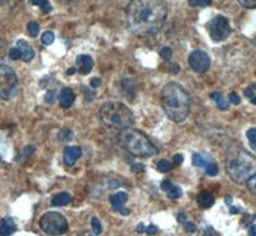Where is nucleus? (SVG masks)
Returning a JSON list of instances; mask_svg holds the SVG:
<instances>
[{
    "label": "nucleus",
    "instance_id": "31",
    "mask_svg": "<svg viewBox=\"0 0 256 236\" xmlns=\"http://www.w3.org/2000/svg\"><path fill=\"white\" fill-rule=\"evenodd\" d=\"M160 57H162L163 59H166V61L170 59V57H172V49L168 47L163 48V49L160 50Z\"/></svg>",
    "mask_w": 256,
    "mask_h": 236
},
{
    "label": "nucleus",
    "instance_id": "12",
    "mask_svg": "<svg viewBox=\"0 0 256 236\" xmlns=\"http://www.w3.org/2000/svg\"><path fill=\"white\" fill-rule=\"evenodd\" d=\"M16 48H17V50L20 52V61L31 62L32 59H34V57H35V52H34L31 45H30L26 40H22V39L18 40L17 44H16Z\"/></svg>",
    "mask_w": 256,
    "mask_h": 236
},
{
    "label": "nucleus",
    "instance_id": "44",
    "mask_svg": "<svg viewBox=\"0 0 256 236\" xmlns=\"http://www.w3.org/2000/svg\"><path fill=\"white\" fill-rule=\"evenodd\" d=\"M250 146L256 152V141H252V143H250Z\"/></svg>",
    "mask_w": 256,
    "mask_h": 236
},
{
    "label": "nucleus",
    "instance_id": "40",
    "mask_svg": "<svg viewBox=\"0 0 256 236\" xmlns=\"http://www.w3.org/2000/svg\"><path fill=\"white\" fill-rule=\"evenodd\" d=\"M100 84H102V81H100L99 77H96V79H92V81H91V86H92L94 89L99 88Z\"/></svg>",
    "mask_w": 256,
    "mask_h": 236
},
{
    "label": "nucleus",
    "instance_id": "11",
    "mask_svg": "<svg viewBox=\"0 0 256 236\" xmlns=\"http://www.w3.org/2000/svg\"><path fill=\"white\" fill-rule=\"evenodd\" d=\"M82 149L80 146H67L63 152V162L67 167L73 166L81 158Z\"/></svg>",
    "mask_w": 256,
    "mask_h": 236
},
{
    "label": "nucleus",
    "instance_id": "46",
    "mask_svg": "<svg viewBox=\"0 0 256 236\" xmlns=\"http://www.w3.org/2000/svg\"><path fill=\"white\" fill-rule=\"evenodd\" d=\"M4 2H6V0H0V4H3Z\"/></svg>",
    "mask_w": 256,
    "mask_h": 236
},
{
    "label": "nucleus",
    "instance_id": "39",
    "mask_svg": "<svg viewBox=\"0 0 256 236\" xmlns=\"http://www.w3.org/2000/svg\"><path fill=\"white\" fill-rule=\"evenodd\" d=\"M144 168H145V166L141 163H134V166H132V169H134V172H142Z\"/></svg>",
    "mask_w": 256,
    "mask_h": 236
},
{
    "label": "nucleus",
    "instance_id": "1",
    "mask_svg": "<svg viewBox=\"0 0 256 236\" xmlns=\"http://www.w3.org/2000/svg\"><path fill=\"white\" fill-rule=\"evenodd\" d=\"M168 8L163 0H132L127 7V24L138 36H152L166 24Z\"/></svg>",
    "mask_w": 256,
    "mask_h": 236
},
{
    "label": "nucleus",
    "instance_id": "23",
    "mask_svg": "<svg viewBox=\"0 0 256 236\" xmlns=\"http://www.w3.org/2000/svg\"><path fill=\"white\" fill-rule=\"evenodd\" d=\"M31 3L34 6H38V8H41V11L44 13L52 12V6H50L49 0H31Z\"/></svg>",
    "mask_w": 256,
    "mask_h": 236
},
{
    "label": "nucleus",
    "instance_id": "41",
    "mask_svg": "<svg viewBox=\"0 0 256 236\" xmlns=\"http://www.w3.org/2000/svg\"><path fill=\"white\" fill-rule=\"evenodd\" d=\"M58 2L60 4H64V6H68V4L76 3V2H78V0H58Z\"/></svg>",
    "mask_w": 256,
    "mask_h": 236
},
{
    "label": "nucleus",
    "instance_id": "8",
    "mask_svg": "<svg viewBox=\"0 0 256 236\" xmlns=\"http://www.w3.org/2000/svg\"><path fill=\"white\" fill-rule=\"evenodd\" d=\"M208 29H209V35L216 43H220L224 41L228 36L230 35L232 29L230 26V22L224 16H216L208 25Z\"/></svg>",
    "mask_w": 256,
    "mask_h": 236
},
{
    "label": "nucleus",
    "instance_id": "30",
    "mask_svg": "<svg viewBox=\"0 0 256 236\" xmlns=\"http://www.w3.org/2000/svg\"><path fill=\"white\" fill-rule=\"evenodd\" d=\"M240 6L248 9H256V0H238Z\"/></svg>",
    "mask_w": 256,
    "mask_h": 236
},
{
    "label": "nucleus",
    "instance_id": "14",
    "mask_svg": "<svg viewBox=\"0 0 256 236\" xmlns=\"http://www.w3.org/2000/svg\"><path fill=\"white\" fill-rule=\"evenodd\" d=\"M74 98L76 96H74L72 89L64 88L59 94V104H60L62 108H70V105L74 103Z\"/></svg>",
    "mask_w": 256,
    "mask_h": 236
},
{
    "label": "nucleus",
    "instance_id": "32",
    "mask_svg": "<svg viewBox=\"0 0 256 236\" xmlns=\"http://www.w3.org/2000/svg\"><path fill=\"white\" fill-rule=\"evenodd\" d=\"M246 184H248V189H250V191L256 195V175H254L252 177H251L250 180H248V182H246Z\"/></svg>",
    "mask_w": 256,
    "mask_h": 236
},
{
    "label": "nucleus",
    "instance_id": "43",
    "mask_svg": "<svg viewBox=\"0 0 256 236\" xmlns=\"http://www.w3.org/2000/svg\"><path fill=\"white\" fill-rule=\"evenodd\" d=\"M204 236H219V235L218 233L214 232V230H212V228H209V230L204 233Z\"/></svg>",
    "mask_w": 256,
    "mask_h": 236
},
{
    "label": "nucleus",
    "instance_id": "13",
    "mask_svg": "<svg viewBox=\"0 0 256 236\" xmlns=\"http://www.w3.org/2000/svg\"><path fill=\"white\" fill-rule=\"evenodd\" d=\"M76 64L78 67V71L81 75H88V73L92 71L94 67V59L91 58L90 56H84V54H81V56L77 57Z\"/></svg>",
    "mask_w": 256,
    "mask_h": 236
},
{
    "label": "nucleus",
    "instance_id": "25",
    "mask_svg": "<svg viewBox=\"0 0 256 236\" xmlns=\"http://www.w3.org/2000/svg\"><path fill=\"white\" fill-rule=\"evenodd\" d=\"M91 226H92V231L95 235H100V233L102 232V226L98 217H92V218H91Z\"/></svg>",
    "mask_w": 256,
    "mask_h": 236
},
{
    "label": "nucleus",
    "instance_id": "28",
    "mask_svg": "<svg viewBox=\"0 0 256 236\" xmlns=\"http://www.w3.org/2000/svg\"><path fill=\"white\" fill-rule=\"evenodd\" d=\"M188 3L191 7H201V8H205V7H209L212 4V0H190Z\"/></svg>",
    "mask_w": 256,
    "mask_h": 236
},
{
    "label": "nucleus",
    "instance_id": "36",
    "mask_svg": "<svg viewBox=\"0 0 256 236\" xmlns=\"http://www.w3.org/2000/svg\"><path fill=\"white\" fill-rule=\"evenodd\" d=\"M56 100V93L54 91H50V93L46 94V98H45V102L49 103V104H52Z\"/></svg>",
    "mask_w": 256,
    "mask_h": 236
},
{
    "label": "nucleus",
    "instance_id": "10",
    "mask_svg": "<svg viewBox=\"0 0 256 236\" xmlns=\"http://www.w3.org/2000/svg\"><path fill=\"white\" fill-rule=\"evenodd\" d=\"M127 200H128V194L124 191L116 192V194L109 196V201H110L113 209L116 210V212H120V214H123V216H128V214H130V209L123 207Z\"/></svg>",
    "mask_w": 256,
    "mask_h": 236
},
{
    "label": "nucleus",
    "instance_id": "21",
    "mask_svg": "<svg viewBox=\"0 0 256 236\" xmlns=\"http://www.w3.org/2000/svg\"><path fill=\"white\" fill-rule=\"evenodd\" d=\"M178 221H180V223L184 224V230H186L187 232H195L196 231V224L187 218L186 213H180V216H178Z\"/></svg>",
    "mask_w": 256,
    "mask_h": 236
},
{
    "label": "nucleus",
    "instance_id": "17",
    "mask_svg": "<svg viewBox=\"0 0 256 236\" xmlns=\"http://www.w3.org/2000/svg\"><path fill=\"white\" fill-rule=\"evenodd\" d=\"M70 201H72V196L68 192H59L52 196V207H63V205L70 204Z\"/></svg>",
    "mask_w": 256,
    "mask_h": 236
},
{
    "label": "nucleus",
    "instance_id": "45",
    "mask_svg": "<svg viewBox=\"0 0 256 236\" xmlns=\"http://www.w3.org/2000/svg\"><path fill=\"white\" fill-rule=\"evenodd\" d=\"M74 72H76V70H74V68H70V71H68V75H73V73H74Z\"/></svg>",
    "mask_w": 256,
    "mask_h": 236
},
{
    "label": "nucleus",
    "instance_id": "20",
    "mask_svg": "<svg viewBox=\"0 0 256 236\" xmlns=\"http://www.w3.org/2000/svg\"><path fill=\"white\" fill-rule=\"evenodd\" d=\"M210 98H212V99L216 103V105H218L219 109H222V111H226V109H228V103L222 93H219V91H214V93L210 94Z\"/></svg>",
    "mask_w": 256,
    "mask_h": 236
},
{
    "label": "nucleus",
    "instance_id": "38",
    "mask_svg": "<svg viewBox=\"0 0 256 236\" xmlns=\"http://www.w3.org/2000/svg\"><path fill=\"white\" fill-rule=\"evenodd\" d=\"M184 162V155L180 154H176L174 157H173V163L176 164V166H178V164H180Z\"/></svg>",
    "mask_w": 256,
    "mask_h": 236
},
{
    "label": "nucleus",
    "instance_id": "29",
    "mask_svg": "<svg viewBox=\"0 0 256 236\" xmlns=\"http://www.w3.org/2000/svg\"><path fill=\"white\" fill-rule=\"evenodd\" d=\"M205 171H206V175L216 176V175H218V172H219L218 164H216V162H212V163H210L209 166H208L206 168H205Z\"/></svg>",
    "mask_w": 256,
    "mask_h": 236
},
{
    "label": "nucleus",
    "instance_id": "42",
    "mask_svg": "<svg viewBox=\"0 0 256 236\" xmlns=\"http://www.w3.org/2000/svg\"><path fill=\"white\" fill-rule=\"evenodd\" d=\"M248 235L250 236H256V224H252L250 228H248Z\"/></svg>",
    "mask_w": 256,
    "mask_h": 236
},
{
    "label": "nucleus",
    "instance_id": "33",
    "mask_svg": "<svg viewBox=\"0 0 256 236\" xmlns=\"http://www.w3.org/2000/svg\"><path fill=\"white\" fill-rule=\"evenodd\" d=\"M246 136L248 139V143H252V141H256V127L250 128L246 131Z\"/></svg>",
    "mask_w": 256,
    "mask_h": 236
},
{
    "label": "nucleus",
    "instance_id": "9",
    "mask_svg": "<svg viewBox=\"0 0 256 236\" xmlns=\"http://www.w3.org/2000/svg\"><path fill=\"white\" fill-rule=\"evenodd\" d=\"M188 64L196 73H205L210 68V58L204 50H194L188 56Z\"/></svg>",
    "mask_w": 256,
    "mask_h": 236
},
{
    "label": "nucleus",
    "instance_id": "16",
    "mask_svg": "<svg viewBox=\"0 0 256 236\" xmlns=\"http://www.w3.org/2000/svg\"><path fill=\"white\" fill-rule=\"evenodd\" d=\"M162 189L166 192L168 198L170 199H178L182 195V190H180V187L172 184L170 181H163V182H162Z\"/></svg>",
    "mask_w": 256,
    "mask_h": 236
},
{
    "label": "nucleus",
    "instance_id": "15",
    "mask_svg": "<svg viewBox=\"0 0 256 236\" xmlns=\"http://www.w3.org/2000/svg\"><path fill=\"white\" fill-rule=\"evenodd\" d=\"M16 222L10 217L0 219V236H10L16 231Z\"/></svg>",
    "mask_w": 256,
    "mask_h": 236
},
{
    "label": "nucleus",
    "instance_id": "34",
    "mask_svg": "<svg viewBox=\"0 0 256 236\" xmlns=\"http://www.w3.org/2000/svg\"><path fill=\"white\" fill-rule=\"evenodd\" d=\"M9 58L13 59V61H17V59H20V52L17 50V48H12V49L9 50Z\"/></svg>",
    "mask_w": 256,
    "mask_h": 236
},
{
    "label": "nucleus",
    "instance_id": "19",
    "mask_svg": "<svg viewBox=\"0 0 256 236\" xmlns=\"http://www.w3.org/2000/svg\"><path fill=\"white\" fill-rule=\"evenodd\" d=\"M212 160L210 158H208L205 154H200V153H194L192 155V164L196 167H202V168H206Z\"/></svg>",
    "mask_w": 256,
    "mask_h": 236
},
{
    "label": "nucleus",
    "instance_id": "4",
    "mask_svg": "<svg viewBox=\"0 0 256 236\" xmlns=\"http://www.w3.org/2000/svg\"><path fill=\"white\" fill-rule=\"evenodd\" d=\"M118 143L134 157H152L158 153L156 148L148 140V137L134 128H123L118 134Z\"/></svg>",
    "mask_w": 256,
    "mask_h": 236
},
{
    "label": "nucleus",
    "instance_id": "18",
    "mask_svg": "<svg viewBox=\"0 0 256 236\" xmlns=\"http://www.w3.org/2000/svg\"><path fill=\"white\" fill-rule=\"evenodd\" d=\"M196 200H198V204L202 208H210L214 205V203H216L214 196L210 195L209 192H205V191L200 192V194L198 195V198H196Z\"/></svg>",
    "mask_w": 256,
    "mask_h": 236
},
{
    "label": "nucleus",
    "instance_id": "37",
    "mask_svg": "<svg viewBox=\"0 0 256 236\" xmlns=\"http://www.w3.org/2000/svg\"><path fill=\"white\" fill-rule=\"evenodd\" d=\"M145 231L148 235H156L158 232V227L156 226H148V227H145Z\"/></svg>",
    "mask_w": 256,
    "mask_h": 236
},
{
    "label": "nucleus",
    "instance_id": "2",
    "mask_svg": "<svg viewBox=\"0 0 256 236\" xmlns=\"http://www.w3.org/2000/svg\"><path fill=\"white\" fill-rule=\"evenodd\" d=\"M162 107L173 122H184L190 113V96L177 82H168L162 90Z\"/></svg>",
    "mask_w": 256,
    "mask_h": 236
},
{
    "label": "nucleus",
    "instance_id": "24",
    "mask_svg": "<svg viewBox=\"0 0 256 236\" xmlns=\"http://www.w3.org/2000/svg\"><path fill=\"white\" fill-rule=\"evenodd\" d=\"M156 168L159 172H168V171H170L172 169V164H170V162H168L166 159H162L158 162L156 164Z\"/></svg>",
    "mask_w": 256,
    "mask_h": 236
},
{
    "label": "nucleus",
    "instance_id": "22",
    "mask_svg": "<svg viewBox=\"0 0 256 236\" xmlns=\"http://www.w3.org/2000/svg\"><path fill=\"white\" fill-rule=\"evenodd\" d=\"M244 96H246V98L252 103V104L256 105V84L250 85L248 88L244 89Z\"/></svg>",
    "mask_w": 256,
    "mask_h": 236
},
{
    "label": "nucleus",
    "instance_id": "6",
    "mask_svg": "<svg viewBox=\"0 0 256 236\" xmlns=\"http://www.w3.org/2000/svg\"><path fill=\"white\" fill-rule=\"evenodd\" d=\"M40 227L50 236H62L70 230L68 221L58 212H46L40 218Z\"/></svg>",
    "mask_w": 256,
    "mask_h": 236
},
{
    "label": "nucleus",
    "instance_id": "26",
    "mask_svg": "<svg viewBox=\"0 0 256 236\" xmlns=\"http://www.w3.org/2000/svg\"><path fill=\"white\" fill-rule=\"evenodd\" d=\"M54 39H56L54 34H52V31H46L42 34V36H41V43L44 45H50L54 43Z\"/></svg>",
    "mask_w": 256,
    "mask_h": 236
},
{
    "label": "nucleus",
    "instance_id": "35",
    "mask_svg": "<svg viewBox=\"0 0 256 236\" xmlns=\"http://www.w3.org/2000/svg\"><path fill=\"white\" fill-rule=\"evenodd\" d=\"M230 103L233 105H238L241 103V99H240V96L237 95L236 93H230Z\"/></svg>",
    "mask_w": 256,
    "mask_h": 236
},
{
    "label": "nucleus",
    "instance_id": "7",
    "mask_svg": "<svg viewBox=\"0 0 256 236\" xmlns=\"http://www.w3.org/2000/svg\"><path fill=\"white\" fill-rule=\"evenodd\" d=\"M17 88L18 79L14 71L6 64H0V99H10L17 91Z\"/></svg>",
    "mask_w": 256,
    "mask_h": 236
},
{
    "label": "nucleus",
    "instance_id": "3",
    "mask_svg": "<svg viewBox=\"0 0 256 236\" xmlns=\"http://www.w3.org/2000/svg\"><path fill=\"white\" fill-rule=\"evenodd\" d=\"M226 169L237 184H246L256 175V158L240 146H232L226 158Z\"/></svg>",
    "mask_w": 256,
    "mask_h": 236
},
{
    "label": "nucleus",
    "instance_id": "27",
    "mask_svg": "<svg viewBox=\"0 0 256 236\" xmlns=\"http://www.w3.org/2000/svg\"><path fill=\"white\" fill-rule=\"evenodd\" d=\"M27 31H28L30 36H32V38H36L38 34V31H40V26H38V22H30V24L27 25Z\"/></svg>",
    "mask_w": 256,
    "mask_h": 236
},
{
    "label": "nucleus",
    "instance_id": "5",
    "mask_svg": "<svg viewBox=\"0 0 256 236\" xmlns=\"http://www.w3.org/2000/svg\"><path fill=\"white\" fill-rule=\"evenodd\" d=\"M99 117L104 125L113 128H128L134 123V116L127 105L110 100L102 105Z\"/></svg>",
    "mask_w": 256,
    "mask_h": 236
}]
</instances>
